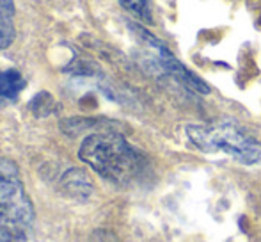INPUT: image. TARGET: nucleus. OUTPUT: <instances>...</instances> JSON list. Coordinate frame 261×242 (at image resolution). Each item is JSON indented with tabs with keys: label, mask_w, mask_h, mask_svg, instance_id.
Returning a JSON list of instances; mask_svg holds the SVG:
<instances>
[{
	"label": "nucleus",
	"mask_w": 261,
	"mask_h": 242,
	"mask_svg": "<svg viewBox=\"0 0 261 242\" xmlns=\"http://www.w3.org/2000/svg\"><path fill=\"white\" fill-rule=\"evenodd\" d=\"M61 185L66 189V192L71 194V196H76V198H87L91 192H93L91 178L80 170L66 171L64 177H62V180H61Z\"/></svg>",
	"instance_id": "nucleus-6"
},
{
	"label": "nucleus",
	"mask_w": 261,
	"mask_h": 242,
	"mask_svg": "<svg viewBox=\"0 0 261 242\" xmlns=\"http://www.w3.org/2000/svg\"><path fill=\"white\" fill-rule=\"evenodd\" d=\"M16 240L18 239L9 232V230H6V228L0 226V242H16Z\"/></svg>",
	"instance_id": "nucleus-10"
},
{
	"label": "nucleus",
	"mask_w": 261,
	"mask_h": 242,
	"mask_svg": "<svg viewBox=\"0 0 261 242\" xmlns=\"http://www.w3.org/2000/svg\"><path fill=\"white\" fill-rule=\"evenodd\" d=\"M185 132L190 142L201 152H224L245 166H261V142L234 125H187Z\"/></svg>",
	"instance_id": "nucleus-2"
},
{
	"label": "nucleus",
	"mask_w": 261,
	"mask_h": 242,
	"mask_svg": "<svg viewBox=\"0 0 261 242\" xmlns=\"http://www.w3.org/2000/svg\"><path fill=\"white\" fill-rule=\"evenodd\" d=\"M79 157L101 178L119 185L134 182L144 166L141 153L123 135L105 128L84 139Z\"/></svg>",
	"instance_id": "nucleus-1"
},
{
	"label": "nucleus",
	"mask_w": 261,
	"mask_h": 242,
	"mask_svg": "<svg viewBox=\"0 0 261 242\" xmlns=\"http://www.w3.org/2000/svg\"><path fill=\"white\" fill-rule=\"evenodd\" d=\"M25 86H27L25 77L18 69L9 68L0 71V100L16 102Z\"/></svg>",
	"instance_id": "nucleus-4"
},
{
	"label": "nucleus",
	"mask_w": 261,
	"mask_h": 242,
	"mask_svg": "<svg viewBox=\"0 0 261 242\" xmlns=\"http://www.w3.org/2000/svg\"><path fill=\"white\" fill-rule=\"evenodd\" d=\"M34 223V205L29 198L18 166L0 157V226L18 240L25 239Z\"/></svg>",
	"instance_id": "nucleus-3"
},
{
	"label": "nucleus",
	"mask_w": 261,
	"mask_h": 242,
	"mask_svg": "<svg viewBox=\"0 0 261 242\" xmlns=\"http://www.w3.org/2000/svg\"><path fill=\"white\" fill-rule=\"evenodd\" d=\"M29 107H31V111L34 112L36 116H48L55 111V100H54L52 94L39 93L32 98V102H31Z\"/></svg>",
	"instance_id": "nucleus-8"
},
{
	"label": "nucleus",
	"mask_w": 261,
	"mask_h": 242,
	"mask_svg": "<svg viewBox=\"0 0 261 242\" xmlns=\"http://www.w3.org/2000/svg\"><path fill=\"white\" fill-rule=\"evenodd\" d=\"M91 242H117V240H116V237H114L110 232H105V230H98V232L93 235V240H91Z\"/></svg>",
	"instance_id": "nucleus-9"
},
{
	"label": "nucleus",
	"mask_w": 261,
	"mask_h": 242,
	"mask_svg": "<svg viewBox=\"0 0 261 242\" xmlns=\"http://www.w3.org/2000/svg\"><path fill=\"white\" fill-rule=\"evenodd\" d=\"M14 2L13 0H0V50L13 45L16 29H14Z\"/></svg>",
	"instance_id": "nucleus-5"
},
{
	"label": "nucleus",
	"mask_w": 261,
	"mask_h": 242,
	"mask_svg": "<svg viewBox=\"0 0 261 242\" xmlns=\"http://www.w3.org/2000/svg\"><path fill=\"white\" fill-rule=\"evenodd\" d=\"M121 7L132 13L135 18L146 21V23H151V2L153 0H117Z\"/></svg>",
	"instance_id": "nucleus-7"
}]
</instances>
